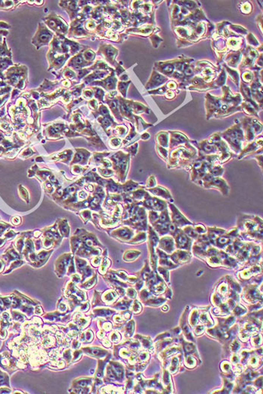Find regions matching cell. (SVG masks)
<instances>
[{"label":"cell","instance_id":"cell-9","mask_svg":"<svg viewBox=\"0 0 263 394\" xmlns=\"http://www.w3.org/2000/svg\"><path fill=\"white\" fill-rule=\"evenodd\" d=\"M163 380V384H164L165 387L167 388V390H172V384H171V378H170L169 373H168L167 371H165L164 372Z\"/></svg>","mask_w":263,"mask_h":394},{"label":"cell","instance_id":"cell-12","mask_svg":"<svg viewBox=\"0 0 263 394\" xmlns=\"http://www.w3.org/2000/svg\"><path fill=\"white\" fill-rule=\"evenodd\" d=\"M178 364H179V359L177 357H175L172 358L171 362V364H170V367L168 368L169 369V372H171V373H176L177 369H178Z\"/></svg>","mask_w":263,"mask_h":394},{"label":"cell","instance_id":"cell-3","mask_svg":"<svg viewBox=\"0 0 263 394\" xmlns=\"http://www.w3.org/2000/svg\"><path fill=\"white\" fill-rule=\"evenodd\" d=\"M175 234L176 235L175 241H176L177 247L179 249H187L189 251L190 250L191 245H192L191 239L189 238L188 236L185 234V233H183L181 230H178V229L175 232Z\"/></svg>","mask_w":263,"mask_h":394},{"label":"cell","instance_id":"cell-20","mask_svg":"<svg viewBox=\"0 0 263 394\" xmlns=\"http://www.w3.org/2000/svg\"><path fill=\"white\" fill-rule=\"evenodd\" d=\"M158 270H159V273L163 275V278L166 282H169V273H168V270L166 269H164L162 266H159L158 267Z\"/></svg>","mask_w":263,"mask_h":394},{"label":"cell","instance_id":"cell-35","mask_svg":"<svg viewBox=\"0 0 263 394\" xmlns=\"http://www.w3.org/2000/svg\"><path fill=\"white\" fill-rule=\"evenodd\" d=\"M128 295L130 297H135V296H136V294H135V291L134 289L132 288H129L128 289Z\"/></svg>","mask_w":263,"mask_h":394},{"label":"cell","instance_id":"cell-28","mask_svg":"<svg viewBox=\"0 0 263 394\" xmlns=\"http://www.w3.org/2000/svg\"><path fill=\"white\" fill-rule=\"evenodd\" d=\"M159 216L158 215V213H156V212H153V211L150 212L149 217H150V221H151V223L153 224L154 222H156V221L158 220V218H159Z\"/></svg>","mask_w":263,"mask_h":394},{"label":"cell","instance_id":"cell-4","mask_svg":"<svg viewBox=\"0 0 263 394\" xmlns=\"http://www.w3.org/2000/svg\"><path fill=\"white\" fill-rule=\"evenodd\" d=\"M159 247L165 252L172 253L175 250V243L173 238L171 237H164L159 240Z\"/></svg>","mask_w":263,"mask_h":394},{"label":"cell","instance_id":"cell-16","mask_svg":"<svg viewBox=\"0 0 263 394\" xmlns=\"http://www.w3.org/2000/svg\"><path fill=\"white\" fill-rule=\"evenodd\" d=\"M234 310V314L236 315V316H241L244 314H245L246 312H247V309L242 306L241 305H238V306H235V308L233 309Z\"/></svg>","mask_w":263,"mask_h":394},{"label":"cell","instance_id":"cell-15","mask_svg":"<svg viewBox=\"0 0 263 394\" xmlns=\"http://www.w3.org/2000/svg\"><path fill=\"white\" fill-rule=\"evenodd\" d=\"M184 350H185L186 353H187V355H191L192 353L196 351V347H195V345H194L192 343H189V342H184Z\"/></svg>","mask_w":263,"mask_h":394},{"label":"cell","instance_id":"cell-25","mask_svg":"<svg viewBox=\"0 0 263 394\" xmlns=\"http://www.w3.org/2000/svg\"><path fill=\"white\" fill-rule=\"evenodd\" d=\"M259 358L256 356H253L252 357L250 358V359L248 360V363L250 367H252L253 368H255V367H257L259 364Z\"/></svg>","mask_w":263,"mask_h":394},{"label":"cell","instance_id":"cell-34","mask_svg":"<svg viewBox=\"0 0 263 394\" xmlns=\"http://www.w3.org/2000/svg\"><path fill=\"white\" fill-rule=\"evenodd\" d=\"M111 340H112L113 342H117L120 339V336H119V335L117 332L113 333L111 334Z\"/></svg>","mask_w":263,"mask_h":394},{"label":"cell","instance_id":"cell-8","mask_svg":"<svg viewBox=\"0 0 263 394\" xmlns=\"http://www.w3.org/2000/svg\"><path fill=\"white\" fill-rule=\"evenodd\" d=\"M260 271H261V268L258 265H254L250 269L244 270L240 272V276L243 278H249L250 277H251L253 275L258 274Z\"/></svg>","mask_w":263,"mask_h":394},{"label":"cell","instance_id":"cell-22","mask_svg":"<svg viewBox=\"0 0 263 394\" xmlns=\"http://www.w3.org/2000/svg\"><path fill=\"white\" fill-rule=\"evenodd\" d=\"M142 343H143V345L146 347V348H148V349H153V344L152 342H151V339H150L149 338L147 337H142Z\"/></svg>","mask_w":263,"mask_h":394},{"label":"cell","instance_id":"cell-26","mask_svg":"<svg viewBox=\"0 0 263 394\" xmlns=\"http://www.w3.org/2000/svg\"><path fill=\"white\" fill-rule=\"evenodd\" d=\"M133 332H134V321H130L129 323L128 324L127 328H126V334L127 333L128 336H131V335L133 333Z\"/></svg>","mask_w":263,"mask_h":394},{"label":"cell","instance_id":"cell-31","mask_svg":"<svg viewBox=\"0 0 263 394\" xmlns=\"http://www.w3.org/2000/svg\"><path fill=\"white\" fill-rule=\"evenodd\" d=\"M204 332V326L203 325H198L195 329V333L196 335H201Z\"/></svg>","mask_w":263,"mask_h":394},{"label":"cell","instance_id":"cell-37","mask_svg":"<svg viewBox=\"0 0 263 394\" xmlns=\"http://www.w3.org/2000/svg\"><path fill=\"white\" fill-rule=\"evenodd\" d=\"M255 383H256V386H258V387H262V377H260L259 378L257 379Z\"/></svg>","mask_w":263,"mask_h":394},{"label":"cell","instance_id":"cell-10","mask_svg":"<svg viewBox=\"0 0 263 394\" xmlns=\"http://www.w3.org/2000/svg\"><path fill=\"white\" fill-rule=\"evenodd\" d=\"M159 264L161 265L162 266H163L164 268H165L166 270L175 268L177 266V265L174 264L171 261H168V258H160V259H159Z\"/></svg>","mask_w":263,"mask_h":394},{"label":"cell","instance_id":"cell-1","mask_svg":"<svg viewBox=\"0 0 263 394\" xmlns=\"http://www.w3.org/2000/svg\"><path fill=\"white\" fill-rule=\"evenodd\" d=\"M204 186L205 188H216L225 195H226L228 192V186L227 185L226 183L220 178H215L211 176V178H208L206 176L204 179Z\"/></svg>","mask_w":263,"mask_h":394},{"label":"cell","instance_id":"cell-27","mask_svg":"<svg viewBox=\"0 0 263 394\" xmlns=\"http://www.w3.org/2000/svg\"><path fill=\"white\" fill-rule=\"evenodd\" d=\"M221 369L224 372H229L231 371V365L227 361H224L221 363Z\"/></svg>","mask_w":263,"mask_h":394},{"label":"cell","instance_id":"cell-36","mask_svg":"<svg viewBox=\"0 0 263 394\" xmlns=\"http://www.w3.org/2000/svg\"><path fill=\"white\" fill-rule=\"evenodd\" d=\"M232 362L234 363V364H237V363H238L239 357L237 355H234L232 357Z\"/></svg>","mask_w":263,"mask_h":394},{"label":"cell","instance_id":"cell-14","mask_svg":"<svg viewBox=\"0 0 263 394\" xmlns=\"http://www.w3.org/2000/svg\"><path fill=\"white\" fill-rule=\"evenodd\" d=\"M184 232L187 236L192 237L193 239H196L197 237H199V233H197V232L195 230L194 228H192V227H186L184 228Z\"/></svg>","mask_w":263,"mask_h":394},{"label":"cell","instance_id":"cell-32","mask_svg":"<svg viewBox=\"0 0 263 394\" xmlns=\"http://www.w3.org/2000/svg\"><path fill=\"white\" fill-rule=\"evenodd\" d=\"M148 359H149V355L146 351H143L139 355V359H140L141 361H144V360H147Z\"/></svg>","mask_w":263,"mask_h":394},{"label":"cell","instance_id":"cell-11","mask_svg":"<svg viewBox=\"0 0 263 394\" xmlns=\"http://www.w3.org/2000/svg\"><path fill=\"white\" fill-rule=\"evenodd\" d=\"M147 300L146 304L151 305L153 306H159L163 304L166 300L163 299V298H151V299Z\"/></svg>","mask_w":263,"mask_h":394},{"label":"cell","instance_id":"cell-23","mask_svg":"<svg viewBox=\"0 0 263 394\" xmlns=\"http://www.w3.org/2000/svg\"><path fill=\"white\" fill-rule=\"evenodd\" d=\"M251 341H252V345H253V346H258L262 343V336L260 335H255L254 336L252 337Z\"/></svg>","mask_w":263,"mask_h":394},{"label":"cell","instance_id":"cell-7","mask_svg":"<svg viewBox=\"0 0 263 394\" xmlns=\"http://www.w3.org/2000/svg\"><path fill=\"white\" fill-rule=\"evenodd\" d=\"M150 192H151L152 194H153L154 195L159 196V197H164V198L165 199H171V194H170L169 191L167 190L166 188H163V187L161 186L154 187V188L150 189Z\"/></svg>","mask_w":263,"mask_h":394},{"label":"cell","instance_id":"cell-5","mask_svg":"<svg viewBox=\"0 0 263 394\" xmlns=\"http://www.w3.org/2000/svg\"><path fill=\"white\" fill-rule=\"evenodd\" d=\"M171 259L173 260L177 264H185L189 261L191 258L190 253L186 251H176L174 254L171 255Z\"/></svg>","mask_w":263,"mask_h":394},{"label":"cell","instance_id":"cell-17","mask_svg":"<svg viewBox=\"0 0 263 394\" xmlns=\"http://www.w3.org/2000/svg\"><path fill=\"white\" fill-rule=\"evenodd\" d=\"M199 313L197 310H193L192 312L190 318H189V323H190V324L192 325V327L196 326L198 321H199Z\"/></svg>","mask_w":263,"mask_h":394},{"label":"cell","instance_id":"cell-2","mask_svg":"<svg viewBox=\"0 0 263 394\" xmlns=\"http://www.w3.org/2000/svg\"><path fill=\"white\" fill-rule=\"evenodd\" d=\"M169 207L171 210V218L173 224L177 227H183L184 225H192L190 221L187 219L184 216L180 213L174 204H169Z\"/></svg>","mask_w":263,"mask_h":394},{"label":"cell","instance_id":"cell-6","mask_svg":"<svg viewBox=\"0 0 263 394\" xmlns=\"http://www.w3.org/2000/svg\"><path fill=\"white\" fill-rule=\"evenodd\" d=\"M259 292L256 290L255 287L251 286L250 288H247V291L245 294V300L247 301L248 302H255L258 300L259 298Z\"/></svg>","mask_w":263,"mask_h":394},{"label":"cell","instance_id":"cell-21","mask_svg":"<svg viewBox=\"0 0 263 394\" xmlns=\"http://www.w3.org/2000/svg\"><path fill=\"white\" fill-rule=\"evenodd\" d=\"M223 327L226 328L228 327H230L231 325L233 324V323L235 321V318H234V317H229L228 318H226V319L223 320Z\"/></svg>","mask_w":263,"mask_h":394},{"label":"cell","instance_id":"cell-13","mask_svg":"<svg viewBox=\"0 0 263 394\" xmlns=\"http://www.w3.org/2000/svg\"><path fill=\"white\" fill-rule=\"evenodd\" d=\"M185 363H186V367H187L188 368H194V367H196V364H197V362L196 360L193 358V357L190 356L189 355H187L186 357V360H185Z\"/></svg>","mask_w":263,"mask_h":394},{"label":"cell","instance_id":"cell-19","mask_svg":"<svg viewBox=\"0 0 263 394\" xmlns=\"http://www.w3.org/2000/svg\"><path fill=\"white\" fill-rule=\"evenodd\" d=\"M178 351H179L178 347H168V349L165 350L163 355L165 357H168L171 356V355H173L175 353L178 352Z\"/></svg>","mask_w":263,"mask_h":394},{"label":"cell","instance_id":"cell-30","mask_svg":"<svg viewBox=\"0 0 263 394\" xmlns=\"http://www.w3.org/2000/svg\"><path fill=\"white\" fill-rule=\"evenodd\" d=\"M141 310V304L138 302V301H135L133 306H132V311H133L135 313H139L140 312Z\"/></svg>","mask_w":263,"mask_h":394},{"label":"cell","instance_id":"cell-33","mask_svg":"<svg viewBox=\"0 0 263 394\" xmlns=\"http://www.w3.org/2000/svg\"><path fill=\"white\" fill-rule=\"evenodd\" d=\"M194 229L197 232V233H204L205 232V227H204L201 225H196V226H195Z\"/></svg>","mask_w":263,"mask_h":394},{"label":"cell","instance_id":"cell-24","mask_svg":"<svg viewBox=\"0 0 263 394\" xmlns=\"http://www.w3.org/2000/svg\"><path fill=\"white\" fill-rule=\"evenodd\" d=\"M218 291L221 294H223V296L226 295L228 292V285H226V283H222L221 285L219 286L218 288Z\"/></svg>","mask_w":263,"mask_h":394},{"label":"cell","instance_id":"cell-29","mask_svg":"<svg viewBox=\"0 0 263 394\" xmlns=\"http://www.w3.org/2000/svg\"><path fill=\"white\" fill-rule=\"evenodd\" d=\"M240 347H241V344L237 340L233 341V342L231 344V349L233 352H236L237 351H238Z\"/></svg>","mask_w":263,"mask_h":394},{"label":"cell","instance_id":"cell-18","mask_svg":"<svg viewBox=\"0 0 263 394\" xmlns=\"http://www.w3.org/2000/svg\"><path fill=\"white\" fill-rule=\"evenodd\" d=\"M200 320H201V321L202 323H204L206 325H212L213 324V321H212V320L208 317V313L207 312H203L201 313V315H200Z\"/></svg>","mask_w":263,"mask_h":394}]
</instances>
